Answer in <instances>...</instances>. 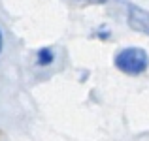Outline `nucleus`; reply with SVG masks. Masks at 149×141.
<instances>
[{
	"instance_id": "f257e3e1",
	"label": "nucleus",
	"mask_w": 149,
	"mask_h": 141,
	"mask_svg": "<svg viewBox=\"0 0 149 141\" xmlns=\"http://www.w3.org/2000/svg\"><path fill=\"white\" fill-rule=\"evenodd\" d=\"M113 64L127 75H140L149 68V55L142 47H125L113 57Z\"/></svg>"
},
{
	"instance_id": "f03ea898",
	"label": "nucleus",
	"mask_w": 149,
	"mask_h": 141,
	"mask_svg": "<svg viewBox=\"0 0 149 141\" xmlns=\"http://www.w3.org/2000/svg\"><path fill=\"white\" fill-rule=\"evenodd\" d=\"M128 25L138 32L149 34V13L138 6H128Z\"/></svg>"
},
{
	"instance_id": "7ed1b4c3",
	"label": "nucleus",
	"mask_w": 149,
	"mask_h": 141,
	"mask_svg": "<svg viewBox=\"0 0 149 141\" xmlns=\"http://www.w3.org/2000/svg\"><path fill=\"white\" fill-rule=\"evenodd\" d=\"M70 6L74 8H87V6H100V4H106L108 0H64Z\"/></svg>"
},
{
	"instance_id": "20e7f679",
	"label": "nucleus",
	"mask_w": 149,
	"mask_h": 141,
	"mask_svg": "<svg viewBox=\"0 0 149 141\" xmlns=\"http://www.w3.org/2000/svg\"><path fill=\"white\" fill-rule=\"evenodd\" d=\"M53 60V51L51 49H42L40 53H38V64H49V62Z\"/></svg>"
},
{
	"instance_id": "39448f33",
	"label": "nucleus",
	"mask_w": 149,
	"mask_h": 141,
	"mask_svg": "<svg viewBox=\"0 0 149 141\" xmlns=\"http://www.w3.org/2000/svg\"><path fill=\"white\" fill-rule=\"evenodd\" d=\"M0 51H2V32H0Z\"/></svg>"
},
{
	"instance_id": "423d86ee",
	"label": "nucleus",
	"mask_w": 149,
	"mask_h": 141,
	"mask_svg": "<svg viewBox=\"0 0 149 141\" xmlns=\"http://www.w3.org/2000/svg\"><path fill=\"white\" fill-rule=\"evenodd\" d=\"M0 141H4V134H2V130H0Z\"/></svg>"
}]
</instances>
